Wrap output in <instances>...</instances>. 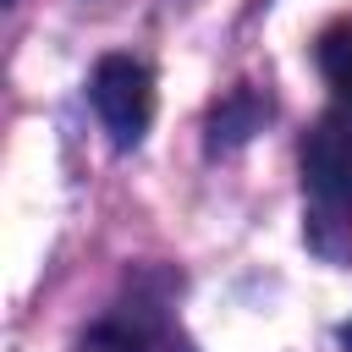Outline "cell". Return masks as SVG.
Here are the masks:
<instances>
[{
	"instance_id": "8992f818",
	"label": "cell",
	"mask_w": 352,
	"mask_h": 352,
	"mask_svg": "<svg viewBox=\"0 0 352 352\" xmlns=\"http://www.w3.org/2000/svg\"><path fill=\"white\" fill-rule=\"evenodd\" d=\"M341 346H346V352H352V319H346V324H341Z\"/></svg>"
},
{
	"instance_id": "5b68a950",
	"label": "cell",
	"mask_w": 352,
	"mask_h": 352,
	"mask_svg": "<svg viewBox=\"0 0 352 352\" xmlns=\"http://www.w3.org/2000/svg\"><path fill=\"white\" fill-rule=\"evenodd\" d=\"M319 72L336 88V99L352 110V22H330L319 33Z\"/></svg>"
},
{
	"instance_id": "277c9868",
	"label": "cell",
	"mask_w": 352,
	"mask_h": 352,
	"mask_svg": "<svg viewBox=\"0 0 352 352\" xmlns=\"http://www.w3.org/2000/svg\"><path fill=\"white\" fill-rule=\"evenodd\" d=\"M264 121H270V104H264L253 88H231V94L220 99V110L209 116V148H236V143H248Z\"/></svg>"
},
{
	"instance_id": "6da1fadb",
	"label": "cell",
	"mask_w": 352,
	"mask_h": 352,
	"mask_svg": "<svg viewBox=\"0 0 352 352\" xmlns=\"http://www.w3.org/2000/svg\"><path fill=\"white\" fill-rule=\"evenodd\" d=\"M302 236L319 258H352V110H324L302 138Z\"/></svg>"
},
{
	"instance_id": "3957f363",
	"label": "cell",
	"mask_w": 352,
	"mask_h": 352,
	"mask_svg": "<svg viewBox=\"0 0 352 352\" xmlns=\"http://www.w3.org/2000/svg\"><path fill=\"white\" fill-rule=\"evenodd\" d=\"M82 352H192V341L160 302H126L88 330Z\"/></svg>"
},
{
	"instance_id": "7a4b0ae2",
	"label": "cell",
	"mask_w": 352,
	"mask_h": 352,
	"mask_svg": "<svg viewBox=\"0 0 352 352\" xmlns=\"http://www.w3.org/2000/svg\"><path fill=\"white\" fill-rule=\"evenodd\" d=\"M88 99H94V110H99V121H104L116 148L143 143V132L154 121V77H148V66H138L132 55H104L94 66Z\"/></svg>"
}]
</instances>
